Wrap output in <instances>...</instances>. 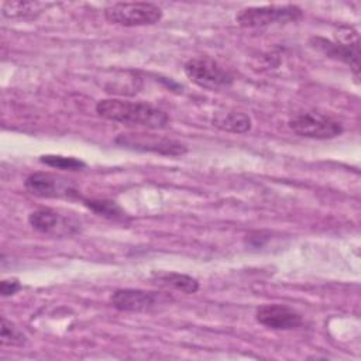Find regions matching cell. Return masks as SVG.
Segmentation results:
<instances>
[{"label":"cell","mask_w":361,"mask_h":361,"mask_svg":"<svg viewBox=\"0 0 361 361\" xmlns=\"http://www.w3.org/2000/svg\"><path fill=\"white\" fill-rule=\"evenodd\" d=\"M96 113L110 121L144 127L148 130L164 128L169 121V117L164 110L149 103L123 99H104L97 102Z\"/></svg>","instance_id":"obj_1"},{"label":"cell","mask_w":361,"mask_h":361,"mask_svg":"<svg viewBox=\"0 0 361 361\" xmlns=\"http://www.w3.org/2000/svg\"><path fill=\"white\" fill-rule=\"evenodd\" d=\"M104 18L124 27L151 25L162 18V10L152 3H114L104 8Z\"/></svg>","instance_id":"obj_2"},{"label":"cell","mask_w":361,"mask_h":361,"mask_svg":"<svg viewBox=\"0 0 361 361\" xmlns=\"http://www.w3.org/2000/svg\"><path fill=\"white\" fill-rule=\"evenodd\" d=\"M183 72L190 82L206 89L228 87L233 83L231 73L209 56H195L188 59L183 65Z\"/></svg>","instance_id":"obj_3"},{"label":"cell","mask_w":361,"mask_h":361,"mask_svg":"<svg viewBox=\"0 0 361 361\" xmlns=\"http://www.w3.org/2000/svg\"><path fill=\"white\" fill-rule=\"evenodd\" d=\"M303 13L298 6L283 4V6H261V7H247L237 13L235 21L241 27L258 28L267 27L276 23L298 21L302 18Z\"/></svg>","instance_id":"obj_4"},{"label":"cell","mask_w":361,"mask_h":361,"mask_svg":"<svg viewBox=\"0 0 361 361\" xmlns=\"http://www.w3.org/2000/svg\"><path fill=\"white\" fill-rule=\"evenodd\" d=\"M288 124L295 134L314 140H329L343 133V126L340 121L330 116L314 111L299 113L293 116Z\"/></svg>","instance_id":"obj_5"},{"label":"cell","mask_w":361,"mask_h":361,"mask_svg":"<svg viewBox=\"0 0 361 361\" xmlns=\"http://www.w3.org/2000/svg\"><path fill=\"white\" fill-rule=\"evenodd\" d=\"M114 142L126 148L171 157H179L188 152V147L183 142L148 133H123L116 137Z\"/></svg>","instance_id":"obj_6"},{"label":"cell","mask_w":361,"mask_h":361,"mask_svg":"<svg viewBox=\"0 0 361 361\" xmlns=\"http://www.w3.org/2000/svg\"><path fill=\"white\" fill-rule=\"evenodd\" d=\"M24 186L31 195L39 197H69L76 195L69 179L45 172H35L30 175L25 179Z\"/></svg>","instance_id":"obj_7"},{"label":"cell","mask_w":361,"mask_h":361,"mask_svg":"<svg viewBox=\"0 0 361 361\" xmlns=\"http://www.w3.org/2000/svg\"><path fill=\"white\" fill-rule=\"evenodd\" d=\"M255 319L259 324L272 330H292L302 326L303 319L295 309L279 305H262L255 312Z\"/></svg>","instance_id":"obj_8"},{"label":"cell","mask_w":361,"mask_h":361,"mask_svg":"<svg viewBox=\"0 0 361 361\" xmlns=\"http://www.w3.org/2000/svg\"><path fill=\"white\" fill-rule=\"evenodd\" d=\"M28 223L34 230L44 234L63 235L72 234L78 230V223L49 207H41L31 212L28 216Z\"/></svg>","instance_id":"obj_9"},{"label":"cell","mask_w":361,"mask_h":361,"mask_svg":"<svg viewBox=\"0 0 361 361\" xmlns=\"http://www.w3.org/2000/svg\"><path fill=\"white\" fill-rule=\"evenodd\" d=\"M162 296L142 289H117L111 296V305L121 312H148L158 306Z\"/></svg>","instance_id":"obj_10"},{"label":"cell","mask_w":361,"mask_h":361,"mask_svg":"<svg viewBox=\"0 0 361 361\" xmlns=\"http://www.w3.org/2000/svg\"><path fill=\"white\" fill-rule=\"evenodd\" d=\"M312 42L314 45V48H317L319 51H322L323 54H326L327 56L331 58H337L345 63L350 65V68L354 69L355 73H358V59H360V52H358V42L357 44H341V42H331L327 41L324 38L316 37L312 38Z\"/></svg>","instance_id":"obj_11"},{"label":"cell","mask_w":361,"mask_h":361,"mask_svg":"<svg viewBox=\"0 0 361 361\" xmlns=\"http://www.w3.org/2000/svg\"><path fill=\"white\" fill-rule=\"evenodd\" d=\"M212 123L219 130L227 133H247L251 128V118L241 111H221L216 113Z\"/></svg>","instance_id":"obj_12"},{"label":"cell","mask_w":361,"mask_h":361,"mask_svg":"<svg viewBox=\"0 0 361 361\" xmlns=\"http://www.w3.org/2000/svg\"><path fill=\"white\" fill-rule=\"evenodd\" d=\"M154 279L157 283L180 290L183 293H195L199 290V282L196 278L178 274V272H162V274H154Z\"/></svg>","instance_id":"obj_13"},{"label":"cell","mask_w":361,"mask_h":361,"mask_svg":"<svg viewBox=\"0 0 361 361\" xmlns=\"http://www.w3.org/2000/svg\"><path fill=\"white\" fill-rule=\"evenodd\" d=\"M48 3L38 1H6L1 6V14L7 18L17 17H31L41 13L44 8L49 7Z\"/></svg>","instance_id":"obj_14"},{"label":"cell","mask_w":361,"mask_h":361,"mask_svg":"<svg viewBox=\"0 0 361 361\" xmlns=\"http://www.w3.org/2000/svg\"><path fill=\"white\" fill-rule=\"evenodd\" d=\"M85 204L90 210L97 213L99 216H104L107 219H121V217H124V212L121 210V207L116 202H111V200L92 199V200H86Z\"/></svg>","instance_id":"obj_15"},{"label":"cell","mask_w":361,"mask_h":361,"mask_svg":"<svg viewBox=\"0 0 361 361\" xmlns=\"http://www.w3.org/2000/svg\"><path fill=\"white\" fill-rule=\"evenodd\" d=\"M39 161L51 168L65 169V171H80L86 166V164L73 157H63V155H42Z\"/></svg>","instance_id":"obj_16"},{"label":"cell","mask_w":361,"mask_h":361,"mask_svg":"<svg viewBox=\"0 0 361 361\" xmlns=\"http://www.w3.org/2000/svg\"><path fill=\"white\" fill-rule=\"evenodd\" d=\"M0 341L3 345H23L27 341V336L14 323L8 322L6 317H1Z\"/></svg>","instance_id":"obj_17"},{"label":"cell","mask_w":361,"mask_h":361,"mask_svg":"<svg viewBox=\"0 0 361 361\" xmlns=\"http://www.w3.org/2000/svg\"><path fill=\"white\" fill-rule=\"evenodd\" d=\"M21 289V285L17 279H4L0 283V292L3 296H10L14 295Z\"/></svg>","instance_id":"obj_18"}]
</instances>
